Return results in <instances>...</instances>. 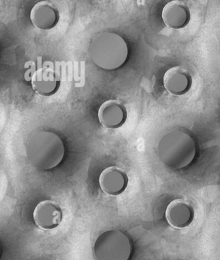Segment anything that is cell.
Instances as JSON below:
<instances>
[{"mask_svg": "<svg viewBox=\"0 0 220 260\" xmlns=\"http://www.w3.org/2000/svg\"><path fill=\"white\" fill-rule=\"evenodd\" d=\"M30 164L42 170H50L60 165L65 156L61 138L53 132H37L28 140L25 147Z\"/></svg>", "mask_w": 220, "mask_h": 260, "instance_id": "cell-1", "label": "cell"}, {"mask_svg": "<svg viewBox=\"0 0 220 260\" xmlns=\"http://www.w3.org/2000/svg\"><path fill=\"white\" fill-rule=\"evenodd\" d=\"M197 152L194 138L182 131L165 134L158 144L157 153L164 165L172 170H181L194 160Z\"/></svg>", "mask_w": 220, "mask_h": 260, "instance_id": "cell-2", "label": "cell"}, {"mask_svg": "<svg viewBox=\"0 0 220 260\" xmlns=\"http://www.w3.org/2000/svg\"><path fill=\"white\" fill-rule=\"evenodd\" d=\"M91 58L96 66L106 71L118 69L129 55L126 41L119 35L104 32L97 36L89 49Z\"/></svg>", "mask_w": 220, "mask_h": 260, "instance_id": "cell-3", "label": "cell"}, {"mask_svg": "<svg viewBox=\"0 0 220 260\" xmlns=\"http://www.w3.org/2000/svg\"><path fill=\"white\" fill-rule=\"evenodd\" d=\"M133 245L128 236L119 230H108L100 234L94 244L96 260H129Z\"/></svg>", "mask_w": 220, "mask_h": 260, "instance_id": "cell-4", "label": "cell"}, {"mask_svg": "<svg viewBox=\"0 0 220 260\" xmlns=\"http://www.w3.org/2000/svg\"><path fill=\"white\" fill-rule=\"evenodd\" d=\"M33 217L39 228L45 231H51L61 223L63 212L55 201L45 200L38 204L34 208Z\"/></svg>", "mask_w": 220, "mask_h": 260, "instance_id": "cell-5", "label": "cell"}, {"mask_svg": "<svg viewBox=\"0 0 220 260\" xmlns=\"http://www.w3.org/2000/svg\"><path fill=\"white\" fill-rule=\"evenodd\" d=\"M98 118L103 127L115 130L125 124L127 118V109L118 100H107L100 106Z\"/></svg>", "mask_w": 220, "mask_h": 260, "instance_id": "cell-6", "label": "cell"}, {"mask_svg": "<svg viewBox=\"0 0 220 260\" xmlns=\"http://www.w3.org/2000/svg\"><path fill=\"white\" fill-rule=\"evenodd\" d=\"M30 19L34 27L48 31L57 26L60 20V13L55 4L51 1H41L31 9Z\"/></svg>", "mask_w": 220, "mask_h": 260, "instance_id": "cell-7", "label": "cell"}, {"mask_svg": "<svg viewBox=\"0 0 220 260\" xmlns=\"http://www.w3.org/2000/svg\"><path fill=\"white\" fill-rule=\"evenodd\" d=\"M163 85L168 93L180 96L189 92L192 86V77L186 68L173 67L164 74Z\"/></svg>", "mask_w": 220, "mask_h": 260, "instance_id": "cell-8", "label": "cell"}, {"mask_svg": "<svg viewBox=\"0 0 220 260\" xmlns=\"http://www.w3.org/2000/svg\"><path fill=\"white\" fill-rule=\"evenodd\" d=\"M165 218L168 224L172 228L184 229L189 226L194 220V208L185 199H175L167 206Z\"/></svg>", "mask_w": 220, "mask_h": 260, "instance_id": "cell-9", "label": "cell"}, {"mask_svg": "<svg viewBox=\"0 0 220 260\" xmlns=\"http://www.w3.org/2000/svg\"><path fill=\"white\" fill-rule=\"evenodd\" d=\"M33 90L42 96H51L60 89V77L51 68H42L35 71L31 77Z\"/></svg>", "mask_w": 220, "mask_h": 260, "instance_id": "cell-10", "label": "cell"}, {"mask_svg": "<svg viewBox=\"0 0 220 260\" xmlns=\"http://www.w3.org/2000/svg\"><path fill=\"white\" fill-rule=\"evenodd\" d=\"M101 189L112 196L122 194L128 185V176L123 169L115 166L104 169L99 176Z\"/></svg>", "mask_w": 220, "mask_h": 260, "instance_id": "cell-11", "label": "cell"}, {"mask_svg": "<svg viewBox=\"0 0 220 260\" xmlns=\"http://www.w3.org/2000/svg\"><path fill=\"white\" fill-rule=\"evenodd\" d=\"M191 11L188 6L179 0L168 3L162 12V19L165 25L172 29L185 28L191 21Z\"/></svg>", "mask_w": 220, "mask_h": 260, "instance_id": "cell-12", "label": "cell"}]
</instances>
